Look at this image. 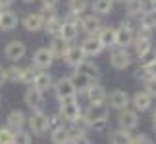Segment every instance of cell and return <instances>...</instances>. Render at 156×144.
<instances>
[{
  "label": "cell",
  "instance_id": "cell-49",
  "mask_svg": "<svg viewBox=\"0 0 156 144\" xmlns=\"http://www.w3.org/2000/svg\"><path fill=\"white\" fill-rule=\"evenodd\" d=\"M2 12H4V8H2V6H0V17H2Z\"/></svg>",
  "mask_w": 156,
  "mask_h": 144
},
{
  "label": "cell",
  "instance_id": "cell-30",
  "mask_svg": "<svg viewBox=\"0 0 156 144\" xmlns=\"http://www.w3.org/2000/svg\"><path fill=\"white\" fill-rule=\"evenodd\" d=\"M71 79H73L77 91H79V92H85V94H87V91H89V87L93 85V81L89 79V77H85L83 73H75V77H71Z\"/></svg>",
  "mask_w": 156,
  "mask_h": 144
},
{
  "label": "cell",
  "instance_id": "cell-2",
  "mask_svg": "<svg viewBox=\"0 0 156 144\" xmlns=\"http://www.w3.org/2000/svg\"><path fill=\"white\" fill-rule=\"evenodd\" d=\"M29 127L35 135H43L50 129V117L43 113L41 110H35L31 115H29Z\"/></svg>",
  "mask_w": 156,
  "mask_h": 144
},
{
  "label": "cell",
  "instance_id": "cell-19",
  "mask_svg": "<svg viewBox=\"0 0 156 144\" xmlns=\"http://www.w3.org/2000/svg\"><path fill=\"white\" fill-rule=\"evenodd\" d=\"M25 119L27 117L21 110H14V111H10V115H8V127L12 131H21L23 125H25Z\"/></svg>",
  "mask_w": 156,
  "mask_h": 144
},
{
  "label": "cell",
  "instance_id": "cell-38",
  "mask_svg": "<svg viewBox=\"0 0 156 144\" xmlns=\"http://www.w3.org/2000/svg\"><path fill=\"white\" fill-rule=\"evenodd\" d=\"M41 14H43L44 21H46V19H50V17H56V12H54V6H50V4H43V8H41Z\"/></svg>",
  "mask_w": 156,
  "mask_h": 144
},
{
  "label": "cell",
  "instance_id": "cell-21",
  "mask_svg": "<svg viewBox=\"0 0 156 144\" xmlns=\"http://www.w3.org/2000/svg\"><path fill=\"white\" fill-rule=\"evenodd\" d=\"M87 98L91 104H102V102L106 100V91H104V87H100V85H91L89 87V91H87Z\"/></svg>",
  "mask_w": 156,
  "mask_h": 144
},
{
  "label": "cell",
  "instance_id": "cell-20",
  "mask_svg": "<svg viewBox=\"0 0 156 144\" xmlns=\"http://www.w3.org/2000/svg\"><path fill=\"white\" fill-rule=\"evenodd\" d=\"M17 27V15L16 12L12 10H4L2 12V17H0V29L2 31H12V29Z\"/></svg>",
  "mask_w": 156,
  "mask_h": 144
},
{
  "label": "cell",
  "instance_id": "cell-50",
  "mask_svg": "<svg viewBox=\"0 0 156 144\" xmlns=\"http://www.w3.org/2000/svg\"><path fill=\"white\" fill-rule=\"evenodd\" d=\"M23 2H35V0H23Z\"/></svg>",
  "mask_w": 156,
  "mask_h": 144
},
{
  "label": "cell",
  "instance_id": "cell-4",
  "mask_svg": "<svg viewBox=\"0 0 156 144\" xmlns=\"http://www.w3.org/2000/svg\"><path fill=\"white\" fill-rule=\"evenodd\" d=\"M54 92H56V96L62 100V98H68V96H75L77 94V87H75V83H73L71 77H62V79L56 83V87H54Z\"/></svg>",
  "mask_w": 156,
  "mask_h": 144
},
{
  "label": "cell",
  "instance_id": "cell-13",
  "mask_svg": "<svg viewBox=\"0 0 156 144\" xmlns=\"http://www.w3.org/2000/svg\"><path fill=\"white\" fill-rule=\"evenodd\" d=\"M23 100H25V104L31 108V110H39L41 104H43V92L39 91V88H27L25 91V96H23Z\"/></svg>",
  "mask_w": 156,
  "mask_h": 144
},
{
  "label": "cell",
  "instance_id": "cell-40",
  "mask_svg": "<svg viewBox=\"0 0 156 144\" xmlns=\"http://www.w3.org/2000/svg\"><path fill=\"white\" fill-rule=\"evenodd\" d=\"M106 125H108V119H98V121L91 123V127H93L94 131H104V129H106Z\"/></svg>",
  "mask_w": 156,
  "mask_h": 144
},
{
  "label": "cell",
  "instance_id": "cell-33",
  "mask_svg": "<svg viewBox=\"0 0 156 144\" xmlns=\"http://www.w3.org/2000/svg\"><path fill=\"white\" fill-rule=\"evenodd\" d=\"M139 62H141V67H145V65H151L156 62V50H152V48H148V50L145 54H141L139 56Z\"/></svg>",
  "mask_w": 156,
  "mask_h": 144
},
{
  "label": "cell",
  "instance_id": "cell-6",
  "mask_svg": "<svg viewBox=\"0 0 156 144\" xmlns=\"http://www.w3.org/2000/svg\"><path fill=\"white\" fill-rule=\"evenodd\" d=\"M129 106V94L125 91H114L108 96V108L112 110H125Z\"/></svg>",
  "mask_w": 156,
  "mask_h": 144
},
{
  "label": "cell",
  "instance_id": "cell-36",
  "mask_svg": "<svg viewBox=\"0 0 156 144\" xmlns=\"http://www.w3.org/2000/svg\"><path fill=\"white\" fill-rule=\"evenodd\" d=\"M14 144H31V135L25 133V131H16Z\"/></svg>",
  "mask_w": 156,
  "mask_h": 144
},
{
  "label": "cell",
  "instance_id": "cell-41",
  "mask_svg": "<svg viewBox=\"0 0 156 144\" xmlns=\"http://www.w3.org/2000/svg\"><path fill=\"white\" fill-rule=\"evenodd\" d=\"M71 144H91V140H89L85 135H79V136H75V139H71Z\"/></svg>",
  "mask_w": 156,
  "mask_h": 144
},
{
  "label": "cell",
  "instance_id": "cell-7",
  "mask_svg": "<svg viewBox=\"0 0 156 144\" xmlns=\"http://www.w3.org/2000/svg\"><path fill=\"white\" fill-rule=\"evenodd\" d=\"M98 119H108V106L104 104H91V108L85 113V123L91 125Z\"/></svg>",
  "mask_w": 156,
  "mask_h": 144
},
{
  "label": "cell",
  "instance_id": "cell-37",
  "mask_svg": "<svg viewBox=\"0 0 156 144\" xmlns=\"http://www.w3.org/2000/svg\"><path fill=\"white\" fill-rule=\"evenodd\" d=\"M35 77H37V73H35L33 67H23V77H21V83H31L35 81Z\"/></svg>",
  "mask_w": 156,
  "mask_h": 144
},
{
  "label": "cell",
  "instance_id": "cell-44",
  "mask_svg": "<svg viewBox=\"0 0 156 144\" xmlns=\"http://www.w3.org/2000/svg\"><path fill=\"white\" fill-rule=\"evenodd\" d=\"M6 81H8V69H4L2 65H0V87H2Z\"/></svg>",
  "mask_w": 156,
  "mask_h": 144
},
{
  "label": "cell",
  "instance_id": "cell-34",
  "mask_svg": "<svg viewBox=\"0 0 156 144\" xmlns=\"http://www.w3.org/2000/svg\"><path fill=\"white\" fill-rule=\"evenodd\" d=\"M14 136L16 131H12L10 127L0 129V144H14Z\"/></svg>",
  "mask_w": 156,
  "mask_h": 144
},
{
  "label": "cell",
  "instance_id": "cell-10",
  "mask_svg": "<svg viewBox=\"0 0 156 144\" xmlns=\"http://www.w3.org/2000/svg\"><path fill=\"white\" fill-rule=\"evenodd\" d=\"M135 43V35H133V29H131L129 25H122L119 29H116V44L118 46H129Z\"/></svg>",
  "mask_w": 156,
  "mask_h": 144
},
{
  "label": "cell",
  "instance_id": "cell-11",
  "mask_svg": "<svg viewBox=\"0 0 156 144\" xmlns=\"http://www.w3.org/2000/svg\"><path fill=\"white\" fill-rule=\"evenodd\" d=\"M77 33H79V21L68 19V21H64V25H62L60 37H62L64 40H68V43H71V40L77 39Z\"/></svg>",
  "mask_w": 156,
  "mask_h": 144
},
{
  "label": "cell",
  "instance_id": "cell-47",
  "mask_svg": "<svg viewBox=\"0 0 156 144\" xmlns=\"http://www.w3.org/2000/svg\"><path fill=\"white\" fill-rule=\"evenodd\" d=\"M114 2H118V4H127L129 0H114Z\"/></svg>",
  "mask_w": 156,
  "mask_h": 144
},
{
  "label": "cell",
  "instance_id": "cell-16",
  "mask_svg": "<svg viewBox=\"0 0 156 144\" xmlns=\"http://www.w3.org/2000/svg\"><path fill=\"white\" fill-rule=\"evenodd\" d=\"M81 29L85 31L87 35H97L100 33V29H102V23L97 15H87L81 19Z\"/></svg>",
  "mask_w": 156,
  "mask_h": 144
},
{
  "label": "cell",
  "instance_id": "cell-8",
  "mask_svg": "<svg viewBox=\"0 0 156 144\" xmlns=\"http://www.w3.org/2000/svg\"><path fill=\"white\" fill-rule=\"evenodd\" d=\"M23 27H25L29 33L41 31V29L44 27V17H43V14H41V12H37V14H27L25 17H23Z\"/></svg>",
  "mask_w": 156,
  "mask_h": 144
},
{
  "label": "cell",
  "instance_id": "cell-25",
  "mask_svg": "<svg viewBox=\"0 0 156 144\" xmlns=\"http://www.w3.org/2000/svg\"><path fill=\"white\" fill-rule=\"evenodd\" d=\"M114 10V0H93V12L98 15H108Z\"/></svg>",
  "mask_w": 156,
  "mask_h": 144
},
{
  "label": "cell",
  "instance_id": "cell-35",
  "mask_svg": "<svg viewBox=\"0 0 156 144\" xmlns=\"http://www.w3.org/2000/svg\"><path fill=\"white\" fill-rule=\"evenodd\" d=\"M21 77H23V67H10L8 69V81L12 83H21Z\"/></svg>",
  "mask_w": 156,
  "mask_h": 144
},
{
  "label": "cell",
  "instance_id": "cell-42",
  "mask_svg": "<svg viewBox=\"0 0 156 144\" xmlns=\"http://www.w3.org/2000/svg\"><path fill=\"white\" fill-rule=\"evenodd\" d=\"M147 88H148V94H151V96H156V79H152V81H148L147 83Z\"/></svg>",
  "mask_w": 156,
  "mask_h": 144
},
{
  "label": "cell",
  "instance_id": "cell-23",
  "mask_svg": "<svg viewBox=\"0 0 156 144\" xmlns=\"http://www.w3.org/2000/svg\"><path fill=\"white\" fill-rule=\"evenodd\" d=\"M77 73H83L85 77H89L91 81H94V79H98V67L94 65L93 62H81L79 65H77Z\"/></svg>",
  "mask_w": 156,
  "mask_h": 144
},
{
  "label": "cell",
  "instance_id": "cell-29",
  "mask_svg": "<svg viewBox=\"0 0 156 144\" xmlns=\"http://www.w3.org/2000/svg\"><path fill=\"white\" fill-rule=\"evenodd\" d=\"M62 25H64L62 19H58V17H50V19L44 21V31L48 33V35H60Z\"/></svg>",
  "mask_w": 156,
  "mask_h": 144
},
{
  "label": "cell",
  "instance_id": "cell-9",
  "mask_svg": "<svg viewBox=\"0 0 156 144\" xmlns=\"http://www.w3.org/2000/svg\"><path fill=\"white\" fill-rule=\"evenodd\" d=\"M118 123H119V127L122 129H135L137 125H139V115H137V111H131V110H122V113H119V117H118Z\"/></svg>",
  "mask_w": 156,
  "mask_h": 144
},
{
  "label": "cell",
  "instance_id": "cell-22",
  "mask_svg": "<svg viewBox=\"0 0 156 144\" xmlns=\"http://www.w3.org/2000/svg\"><path fill=\"white\" fill-rule=\"evenodd\" d=\"M110 144H133V135L127 129H118L110 135Z\"/></svg>",
  "mask_w": 156,
  "mask_h": 144
},
{
  "label": "cell",
  "instance_id": "cell-17",
  "mask_svg": "<svg viewBox=\"0 0 156 144\" xmlns=\"http://www.w3.org/2000/svg\"><path fill=\"white\" fill-rule=\"evenodd\" d=\"M151 104H152V96L148 94L147 91L145 92H135L133 94V106H135V110L137 111H147L148 108H151Z\"/></svg>",
  "mask_w": 156,
  "mask_h": 144
},
{
  "label": "cell",
  "instance_id": "cell-26",
  "mask_svg": "<svg viewBox=\"0 0 156 144\" xmlns=\"http://www.w3.org/2000/svg\"><path fill=\"white\" fill-rule=\"evenodd\" d=\"M33 87L39 88L41 92H46L52 87V77H50V73H37V77H35V81H33Z\"/></svg>",
  "mask_w": 156,
  "mask_h": 144
},
{
  "label": "cell",
  "instance_id": "cell-1",
  "mask_svg": "<svg viewBox=\"0 0 156 144\" xmlns=\"http://www.w3.org/2000/svg\"><path fill=\"white\" fill-rule=\"evenodd\" d=\"M60 115L68 123H75L81 119V106L77 104L75 96H68V98L60 100Z\"/></svg>",
  "mask_w": 156,
  "mask_h": 144
},
{
  "label": "cell",
  "instance_id": "cell-39",
  "mask_svg": "<svg viewBox=\"0 0 156 144\" xmlns=\"http://www.w3.org/2000/svg\"><path fill=\"white\" fill-rule=\"evenodd\" d=\"M64 125V117L62 115H54V117H50V129L54 131V129H58V127H62Z\"/></svg>",
  "mask_w": 156,
  "mask_h": 144
},
{
  "label": "cell",
  "instance_id": "cell-18",
  "mask_svg": "<svg viewBox=\"0 0 156 144\" xmlns=\"http://www.w3.org/2000/svg\"><path fill=\"white\" fill-rule=\"evenodd\" d=\"M50 140L52 144H71V133H69V127H58L52 131L50 135Z\"/></svg>",
  "mask_w": 156,
  "mask_h": 144
},
{
  "label": "cell",
  "instance_id": "cell-12",
  "mask_svg": "<svg viewBox=\"0 0 156 144\" xmlns=\"http://www.w3.org/2000/svg\"><path fill=\"white\" fill-rule=\"evenodd\" d=\"M129 63H131V56L125 50H116L110 56V65L114 69H125L129 67Z\"/></svg>",
  "mask_w": 156,
  "mask_h": 144
},
{
  "label": "cell",
  "instance_id": "cell-48",
  "mask_svg": "<svg viewBox=\"0 0 156 144\" xmlns=\"http://www.w3.org/2000/svg\"><path fill=\"white\" fill-rule=\"evenodd\" d=\"M152 125H154V127H156V111L152 113Z\"/></svg>",
  "mask_w": 156,
  "mask_h": 144
},
{
  "label": "cell",
  "instance_id": "cell-3",
  "mask_svg": "<svg viewBox=\"0 0 156 144\" xmlns=\"http://www.w3.org/2000/svg\"><path fill=\"white\" fill-rule=\"evenodd\" d=\"M27 54V46L21 40H10L4 48V56L10 60V62H20V60Z\"/></svg>",
  "mask_w": 156,
  "mask_h": 144
},
{
  "label": "cell",
  "instance_id": "cell-32",
  "mask_svg": "<svg viewBox=\"0 0 156 144\" xmlns=\"http://www.w3.org/2000/svg\"><path fill=\"white\" fill-rule=\"evenodd\" d=\"M133 44H135V52L141 56V54H145L148 48H151V39H147V37H137V40H135Z\"/></svg>",
  "mask_w": 156,
  "mask_h": 144
},
{
  "label": "cell",
  "instance_id": "cell-43",
  "mask_svg": "<svg viewBox=\"0 0 156 144\" xmlns=\"http://www.w3.org/2000/svg\"><path fill=\"white\" fill-rule=\"evenodd\" d=\"M133 144H151V139H148L147 135H141V136H137V139H133Z\"/></svg>",
  "mask_w": 156,
  "mask_h": 144
},
{
  "label": "cell",
  "instance_id": "cell-45",
  "mask_svg": "<svg viewBox=\"0 0 156 144\" xmlns=\"http://www.w3.org/2000/svg\"><path fill=\"white\" fill-rule=\"evenodd\" d=\"M60 0H43V4H50V6H56Z\"/></svg>",
  "mask_w": 156,
  "mask_h": 144
},
{
  "label": "cell",
  "instance_id": "cell-31",
  "mask_svg": "<svg viewBox=\"0 0 156 144\" xmlns=\"http://www.w3.org/2000/svg\"><path fill=\"white\" fill-rule=\"evenodd\" d=\"M87 6H89V0H69V14L81 15L87 10Z\"/></svg>",
  "mask_w": 156,
  "mask_h": 144
},
{
  "label": "cell",
  "instance_id": "cell-5",
  "mask_svg": "<svg viewBox=\"0 0 156 144\" xmlns=\"http://www.w3.org/2000/svg\"><path fill=\"white\" fill-rule=\"evenodd\" d=\"M52 62H54V56H52L50 48H39L33 56V65L39 69H48Z\"/></svg>",
  "mask_w": 156,
  "mask_h": 144
},
{
  "label": "cell",
  "instance_id": "cell-46",
  "mask_svg": "<svg viewBox=\"0 0 156 144\" xmlns=\"http://www.w3.org/2000/svg\"><path fill=\"white\" fill-rule=\"evenodd\" d=\"M12 2H14V0H0V6H2V8H4V6H10Z\"/></svg>",
  "mask_w": 156,
  "mask_h": 144
},
{
  "label": "cell",
  "instance_id": "cell-15",
  "mask_svg": "<svg viewBox=\"0 0 156 144\" xmlns=\"http://www.w3.org/2000/svg\"><path fill=\"white\" fill-rule=\"evenodd\" d=\"M81 48H83V52L87 54V56H97V54L102 52V43L98 40V37H87L85 40L81 43Z\"/></svg>",
  "mask_w": 156,
  "mask_h": 144
},
{
  "label": "cell",
  "instance_id": "cell-28",
  "mask_svg": "<svg viewBox=\"0 0 156 144\" xmlns=\"http://www.w3.org/2000/svg\"><path fill=\"white\" fill-rule=\"evenodd\" d=\"M135 77H137V79H143L145 83L156 79V62L151 63V65H145L143 69H139V71L135 73Z\"/></svg>",
  "mask_w": 156,
  "mask_h": 144
},
{
  "label": "cell",
  "instance_id": "cell-14",
  "mask_svg": "<svg viewBox=\"0 0 156 144\" xmlns=\"http://www.w3.org/2000/svg\"><path fill=\"white\" fill-rule=\"evenodd\" d=\"M85 56H87V54L83 52L81 46H73V48H69V50H68V54L64 56V60H66V63H68V65L77 67L81 62H85Z\"/></svg>",
  "mask_w": 156,
  "mask_h": 144
},
{
  "label": "cell",
  "instance_id": "cell-27",
  "mask_svg": "<svg viewBox=\"0 0 156 144\" xmlns=\"http://www.w3.org/2000/svg\"><path fill=\"white\" fill-rule=\"evenodd\" d=\"M98 40L102 43V46H114V44H116V29H112V27L100 29Z\"/></svg>",
  "mask_w": 156,
  "mask_h": 144
},
{
  "label": "cell",
  "instance_id": "cell-24",
  "mask_svg": "<svg viewBox=\"0 0 156 144\" xmlns=\"http://www.w3.org/2000/svg\"><path fill=\"white\" fill-rule=\"evenodd\" d=\"M68 40H64L62 37L60 39H54L52 43H50V52H52V56L54 58H64L66 54H68Z\"/></svg>",
  "mask_w": 156,
  "mask_h": 144
}]
</instances>
